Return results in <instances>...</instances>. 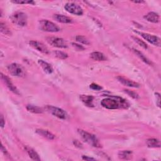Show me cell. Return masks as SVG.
Listing matches in <instances>:
<instances>
[{"mask_svg": "<svg viewBox=\"0 0 161 161\" xmlns=\"http://www.w3.org/2000/svg\"><path fill=\"white\" fill-rule=\"evenodd\" d=\"M117 79L120 83H121L122 85L128 86V87H131V88H139L140 87V85L136 82L133 81L132 80L128 79L127 78L123 77L122 76H118L117 77Z\"/></svg>", "mask_w": 161, "mask_h": 161, "instance_id": "7c38bea8", "label": "cell"}, {"mask_svg": "<svg viewBox=\"0 0 161 161\" xmlns=\"http://www.w3.org/2000/svg\"><path fill=\"white\" fill-rule=\"evenodd\" d=\"M144 19L149 22L156 23L159 22L160 17L157 13L155 12H150L145 16Z\"/></svg>", "mask_w": 161, "mask_h": 161, "instance_id": "5bb4252c", "label": "cell"}, {"mask_svg": "<svg viewBox=\"0 0 161 161\" xmlns=\"http://www.w3.org/2000/svg\"><path fill=\"white\" fill-rule=\"evenodd\" d=\"M124 91H125V92L126 93H127L128 95L130 96L131 97H132V98H134V99H138V98H139L138 94L137 93H135V92H134V91H132L128 90V89H125Z\"/></svg>", "mask_w": 161, "mask_h": 161, "instance_id": "f1b7e54d", "label": "cell"}, {"mask_svg": "<svg viewBox=\"0 0 161 161\" xmlns=\"http://www.w3.org/2000/svg\"><path fill=\"white\" fill-rule=\"evenodd\" d=\"M132 50H133V51L134 52V53H135L143 62H144L145 63H146L147 64H149V65H152V62H151L148 58H147L146 56H145L140 51H138V50H137V49H132Z\"/></svg>", "mask_w": 161, "mask_h": 161, "instance_id": "7402d4cb", "label": "cell"}, {"mask_svg": "<svg viewBox=\"0 0 161 161\" xmlns=\"http://www.w3.org/2000/svg\"><path fill=\"white\" fill-rule=\"evenodd\" d=\"M72 45L73 47L75 48V49L77 51H83L85 50V48L82 46V45H80L79 44L75 43H72Z\"/></svg>", "mask_w": 161, "mask_h": 161, "instance_id": "4dcf8cb0", "label": "cell"}, {"mask_svg": "<svg viewBox=\"0 0 161 161\" xmlns=\"http://www.w3.org/2000/svg\"><path fill=\"white\" fill-rule=\"evenodd\" d=\"M137 33L140 34L142 36V37H143L145 40L149 42L150 43L157 47L160 46V39L159 37L149 34L143 33V32H137Z\"/></svg>", "mask_w": 161, "mask_h": 161, "instance_id": "9c48e42d", "label": "cell"}, {"mask_svg": "<svg viewBox=\"0 0 161 161\" xmlns=\"http://www.w3.org/2000/svg\"><path fill=\"white\" fill-rule=\"evenodd\" d=\"M27 109L30 112L34 113V114H42V113H43V109L42 108L34 105H27Z\"/></svg>", "mask_w": 161, "mask_h": 161, "instance_id": "603a6c76", "label": "cell"}, {"mask_svg": "<svg viewBox=\"0 0 161 161\" xmlns=\"http://www.w3.org/2000/svg\"><path fill=\"white\" fill-rule=\"evenodd\" d=\"M54 19L57 22L62 23H70L72 22V20L71 18L62 14H55Z\"/></svg>", "mask_w": 161, "mask_h": 161, "instance_id": "ac0fdd59", "label": "cell"}, {"mask_svg": "<svg viewBox=\"0 0 161 161\" xmlns=\"http://www.w3.org/2000/svg\"><path fill=\"white\" fill-rule=\"evenodd\" d=\"M1 149H2V151L4 153V154L5 155H9V154H8V152H7V151H6V149L4 147V146H3V145L2 143V146H1Z\"/></svg>", "mask_w": 161, "mask_h": 161, "instance_id": "e575fe53", "label": "cell"}, {"mask_svg": "<svg viewBox=\"0 0 161 161\" xmlns=\"http://www.w3.org/2000/svg\"><path fill=\"white\" fill-rule=\"evenodd\" d=\"M76 40L79 42V43H83V44H85V45H89V40L84 36H82V35H77L76 37Z\"/></svg>", "mask_w": 161, "mask_h": 161, "instance_id": "484cf974", "label": "cell"}, {"mask_svg": "<svg viewBox=\"0 0 161 161\" xmlns=\"http://www.w3.org/2000/svg\"><path fill=\"white\" fill-rule=\"evenodd\" d=\"M39 65L41 66V68L43 69L45 72L47 74H51L53 72V69L52 66H51V64L49 63H47V62H45L43 60H39L38 61Z\"/></svg>", "mask_w": 161, "mask_h": 161, "instance_id": "9a60e30c", "label": "cell"}, {"mask_svg": "<svg viewBox=\"0 0 161 161\" xmlns=\"http://www.w3.org/2000/svg\"><path fill=\"white\" fill-rule=\"evenodd\" d=\"M146 143L148 147L150 148H160V142L157 138H149L146 140Z\"/></svg>", "mask_w": 161, "mask_h": 161, "instance_id": "d6986e66", "label": "cell"}, {"mask_svg": "<svg viewBox=\"0 0 161 161\" xmlns=\"http://www.w3.org/2000/svg\"><path fill=\"white\" fill-rule=\"evenodd\" d=\"M11 2L16 4H32L34 5L35 3L32 1H28V0H12Z\"/></svg>", "mask_w": 161, "mask_h": 161, "instance_id": "4316f807", "label": "cell"}, {"mask_svg": "<svg viewBox=\"0 0 161 161\" xmlns=\"http://www.w3.org/2000/svg\"><path fill=\"white\" fill-rule=\"evenodd\" d=\"M1 78H2V79L3 80V81L6 84V86L8 87V88L11 92H13V93H14V94H17V95H20V92H19V89L17 88V87H16V86L12 83V82L11 81L10 79L8 76H6L4 75L3 73H2V74H1Z\"/></svg>", "mask_w": 161, "mask_h": 161, "instance_id": "8fae6325", "label": "cell"}, {"mask_svg": "<svg viewBox=\"0 0 161 161\" xmlns=\"http://www.w3.org/2000/svg\"><path fill=\"white\" fill-rule=\"evenodd\" d=\"M133 39L135 40V42H136L139 45H140L142 47H143V49H147V48H148L147 45L146 43H145L144 42H143L142 40H140V39H138L137 37H133Z\"/></svg>", "mask_w": 161, "mask_h": 161, "instance_id": "83f0119b", "label": "cell"}, {"mask_svg": "<svg viewBox=\"0 0 161 161\" xmlns=\"http://www.w3.org/2000/svg\"><path fill=\"white\" fill-rule=\"evenodd\" d=\"M64 8L68 12L73 14L80 16L83 14L82 8L76 3H68L64 6Z\"/></svg>", "mask_w": 161, "mask_h": 161, "instance_id": "52a82bcc", "label": "cell"}, {"mask_svg": "<svg viewBox=\"0 0 161 161\" xmlns=\"http://www.w3.org/2000/svg\"><path fill=\"white\" fill-rule=\"evenodd\" d=\"M54 55L56 56V57H57V58H59L60 59H66L68 57V56L66 53L63 52L62 51H54Z\"/></svg>", "mask_w": 161, "mask_h": 161, "instance_id": "d4e9b609", "label": "cell"}, {"mask_svg": "<svg viewBox=\"0 0 161 161\" xmlns=\"http://www.w3.org/2000/svg\"><path fill=\"white\" fill-rule=\"evenodd\" d=\"M9 73L13 76L22 77L24 74L23 69L21 65L17 63H12L8 66Z\"/></svg>", "mask_w": 161, "mask_h": 161, "instance_id": "8992f818", "label": "cell"}, {"mask_svg": "<svg viewBox=\"0 0 161 161\" xmlns=\"http://www.w3.org/2000/svg\"><path fill=\"white\" fill-rule=\"evenodd\" d=\"M47 41L51 45L55 47L61 48V49H65V48L68 47V44L66 42L61 38L54 37H48L47 39Z\"/></svg>", "mask_w": 161, "mask_h": 161, "instance_id": "ba28073f", "label": "cell"}, {"mask_svg": "<svg viewBox=\"0 0 161 161\" xmlns=\"http://www.w3.org/2000/svg\"><path fill=\"white\" fill-rule=\"evenodd\" d=\"M45 109L47 111L51 113V114L52 115H53L54 116H55L60 119H62V120L67 119L68 116L67 113L65 111L58 107L47 105L45 106Z\"/></svg>", "mask_w": 161, "mask_h": 161, "instance_id": "277c9868", "label": "cell"}, {"mask_svg": "<svg viewBox=\"0 0 161 161\" xmlns=\"http://www.w3.org/2000/svg\"><path fill=\"white\" fill-rule=\"evenodd\" d=\"M0 121H1V126H2V128H3L5 126V118H4V117L2 115H1Z\"/></svg>", "mask_w": 161, "mask_h": 161, "instance_id": "836d02e7", "label": "cell"}, {"mask_svg": "<svg viewBox=\"0 0 161 161\" xmlns=\"http://www.w3.org/2000/svg\"><path fill=\"white\" fill-rule=\"evenodd\" d=\"M78 133L81 137L83 140L88 143L90 146L94 147H101V145L99 142V140L93 134H91L86 131H85L81 129L78 130Z\"/></svg>", "mask_w": 161, "mask_h": 161, "instance_id": "7a4b0ae2", "label": "cell"}, {"mask_svg": "<svg viewBox=\"0 0 161 161\" xmlns=\"http://www.w3.org/2000/svg\"><path fill=\"white\" fill-rule=\"evenodd\" d=\"M132 157L133 152L131 151H122L118 152V157L122 160H130Z\"/></svg>", "mask_w": 161, "mask_h": 161, "instance_id": "2e32d148", "label": "cell"}, {"mask_svg": "<svg viewBox=\"0 0 161 161\" xmlns=\"http://www.w3.org/2000/svg\"><path fill=\"white\" fill-rule=\"evenodd\" d=\"M80 99L86 106H89V107H93V101L94 98L92 96L80 95Z\"/></svg>", "mask_w": 161, "mask_h": 161, "instance_id": "e0dca14e", "label": "cell"}, {"mask_svg": "<svg viewBox=\"0 0 161 161\" xmlns=\"http://www.w3.org/2000/svg\"><path fill=\"white\" fill-rule=\"evenodd\" d=\"M11 20L13 23L19 27H25L27 24V16L23 12L14 13L11 15Z\"/></svg>", "mask_w": 161, "mask_h": 161, "instance_id": "3957f363", "label": "cell"}, {"mask_svg": "<svg viewBox=\"0 0 161 161\" xmlns=\"http://www.w3.org/2000/svg\"><path fill=\"white\" fill-rule=\"evenodd\" d=\"M29 44L31 47H33L34 49H36L37 51L40 52L43 54H49L50 53L49 49H48V48L42 42H40L38 41H35V40H31V41H30Z\"/></svg>", "mask_w": 161, "mask_h": 161, "instance_id": "30bf717a", "label": "cell"}, {"mask_svg": "<svg viewBox=\"0 0 161 161\" xmlns=\"http://www.w3.org/2000/svg\"><path fill=\"white\" fill-rule=\"evenodd\" d=\"M40 28L41 30L47 32H58L60 30V28L54 23L47 20H41L40 22Z\"/></svg>", "mask_w": 161, "mask_h": 161, "instance_id": "5b68a950", "label": "cell"}, {"mask_svg": "<svg viewBox=\"0 0 161 161\" xmlns=\"http://www.w3.org/2000/svg\"><path fill=\"white\" fill-rule=\"evenodd\" d=\"M83 159L85 160H88V161H91V160H96L95 159L92 158V157H89L88 156H85V155H83L82 157Z\"/></svg>", "mask_w": 161, "mask_h": 161, "instance_id": "d6a6232c", "label": "cell"}, {"mask_svg": "<svg viewBox=\"0 0 161 161\" xmlns=\"http://www.w3.org/2000/svg\"><path fill=\"white\" fill-rule=\"evenodd\" d=\"M101 105L108 109H116L120 108H128V103L122 98L118 96H111L103 99L101 102Z\"/></svg>", "mask_w": 161, "mask_h": 161, "instance_id": "6da1fadb", "label": "cell"}, {"mask_svg": "<svg viewBox=\"0 0 161 161\" xmlns=\"http://www.w3.org/2000/svg\"><path fill=\"white\" fill-rule=\"evenodd\" d=\"M90 57L93 60L96 61H105L106 60V57H105V56L103 53L99 52H92L90 54Z\"/></svg>", "mask_w": 161, "mask_h": 161, "instance_id": "ffe728a7", "label": "cell"}, {"mask_svg": "<svg viewBox=\"0 0 161 161\" xmlns=\"http://www.w3.org/2000/svg\"><path fill=\"white\" fill-rule=\"evenodd\" d=\"M134 3H143V2H134Z\"/></svg>", "mask_w": 161, "mask_h": 161, "instance_id": "d590c367", "label": "cell"}, {"mask_svg": "<svg viewBox=\"0 0 161 161\" xmlns=\"http://www.w3.org/2000/svg\"><path fill=\"white\" fill-rule=\"evenodd\" d=\"M156 99H157V105L159 107H160V96L159 93H155Z\"/></svg>", "mask_w": 161, "mask_h": 161, "instance_id": "1f68e13d", "label": "cell"}, {"mask_svg": "<svg viewBox=\"0 0 161 161\" xmlns=\"http://www.w3.org/2000/svg\"><path fill=\"white\" fill-rule=\"evenodd\" d=\"M35 132L39 134V135L43 137V138H45L48 140H52L55 138V135L51 133V132L48 131L47 130H44V129H41V128H39V129H37L35 130Z\"/></svg>", "mask_w": 161, "mask_h": 161, "instance_id": "4fadbf2b", "label": "cell"}, {"mask_svg": "<svg viewBox=\"0 0 161 161\" xmlns=\"http://www.w3.org/2000/svg\"><path fill=\"white\" fill-rule=\"evenodd\" d=\"M90 88L93 90H96V91H99V90H101L102 89V88L97 85V84H95V83H93L90 85Z\"/></svg>", "mask_w": 161, "mask_h": 161, "instance_id": "f546056e", "label": "cell"}, {"mask_svg": "<svg viewBox=\"0 0 161 161\" xmlns=\"http://www.w3.org/2000/svg\"><path fill=\"white\" fill-rule=\"evenodd\" d=\"M0 30H1L2 33L5 34V35H10L11 34V31H10L9 28L7 27V26L2 22L0 23Z\"/></svg>", "mask_w": 161, "mask_h": 161, "instance_id": "cb8c5ba5", "label": "cell"}, {"mask_svg": "<svg viewBox=\"0 0 161 161\" xmlns=\"http://www.w3.org/2000/svg\"><path fill=\"white\" fill-rule=\"evenodd\" d=\"M25 149H26V151H27V152L28 155L30 156V157L32 160H38V161L40 160V158L39 154H38L33 149L30 148V147H26Z\"/></svg>", "mask_w": 161, "mask_h": 161, "instance_id": "44dd1931", "label": "cell"}]
</instances>
